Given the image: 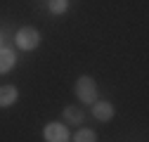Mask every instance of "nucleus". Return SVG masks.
<instances>
[{
  "instance_id": "obj_1",
  "label": "nucleus",
  "mask_w": 149,
  "mask_h": 142,
  "mask_svg": "<svg viewBox=\"0 0 149 142\" xmlns=\"http://www.w3.org/2000/svg\"><path fill=\"white\" fill-rule=\"evenodd\" d=\"M73 88H76L73 93L78 95V100H81L83 104H92V102H97V93H100V90H97V81L92 78V76H81Z\"/></svg>"
},
{
  "instance_id": "obj_2",
  "label": "nucleus",
  "mask_w": 149,
  "mask_h": 142,
  "mask_svg": "<svg viewBox=\"0 0 149 142\" xmlns=\"http://www.w3.org/2000/svg\"><path fill=\"white\" fill-rule=\"evenodd\" d=\"M14 43H17V47H22V50H36L40 45V33H38V29H33V26H22L19 31H17V36H14Z\"/></svg>"
},
{
  "instance_id": "obj_3",
  "label": "nucleus",
  "mask_w": 149,
  "mask_h": 142,
  "mask_svg": "<svg viewBox=\"0 0 149 142\" xmlns=\"http://www.w3.org/2000/svg\"><path fill=\"white\" fill-rule=\"evenodd\" d=\"M43 137L45 142H69L71 140V133L66 128V123H59V121H52L43 128Z\"/></svg>"
},
{
  "instance_id": "obj_4",
  "label": "nucleus",
  "mask_w": 149,
  "mask_h": 142,
  "mask_svg": "<svg viewBox=\"0 0 149 142\" xmlns=\"http://www.w3.org/2000/svg\"><path fill=\"white\" fill-rule=\"evenodd\" d=\"M92 116H95L97 121L109 123L111 118L116 116V109H114V104H111V102H107V100H97V102H92Z\"/></svg>"
},
{
  "instance_id": "obj_5",
  "label": "nucleus",
  "mask_w": 149,
  "mask_h": 142,
  "mask_svg": "<svg viewBox=\"0 0 149 142\" xmlns=\"http://www.w3.org/2000/svg\"><path fill=\"white\" fill-rule=\"evenodd\" d=\"M17 100H19V90H17L14 85H0V106H12L17 104Z\"/></svg>"
},
{
  "instance_id": "obj_6",
  "label": "nucleus",
  "mask_w": 149,
  "mask_h": 142,
  "mask_svg": "<svg viewBox=\"0 0 149 142\" xmlns=\"http://www.w3.org/2000/svg\"><path fill=\"white\" fill-rule=\"evenodd\" d=\"M14 62H17V57H14V52L10 50V47H0V74H7V71L14 66Z\"/></svg>"
},
{
  "instance_id": "obj_7",
  "label": "nucleus",
  "mask_w": 149,
  "mask_h": 142,
  "mask_svg": "<svg viewBox=\"0 0 149 142\" xmlns=\"http://www.w3.org/2000/svg\"><path fill=\"white\" fill-rule=\"evenodd\" d=\"M83 118H85V114L78 109V106H66L64 109V121L66 123H71V126H78V123H83Z\"/></svg>"
},
{
  "instance_id": "obj_8",
  "label": "nucleus",
  "mask_w": 149,
  "mask_h": 142,
  "mask_svg": "<svg viewBox=\"0 0 149 142\" xmlns=\"http://www.w3.org/2000/svg\"><path fill=\"white\" fill-rule=\"evenodd\" d=\"M47 7H50V14L62 17V14H66V10H69V0H50Z\"/></svg>"
},
{
  "instance_id": "obj_9",
  "label": "nucleus",
  "mask_w": 149,
  "mask_h": 142,
  "mask_svg": "<svg viewBox=\"0 0 149 142\" xmlns=\"http://www.w3.org/2000/svg\"><path fill=\"white\" fill-rule=\"evenodd\" d=\"M73 142H97V135L90 128H81L76 135H73Z\"/></svg>"
},
{
  "instance_id": "obj_10",
  "label": "nucleus",
  "mask_w": 149,
  "mask_h": 142,
  "mask_svg": "<svg viewBox=\"0 0 149 142\" xmlns=\"http://www.w3.org/2000/svg\"><path fill=\"white\" fill-rule=\"evenodd\" d=\"M3 45H5V36L0 33V47H3Z\"/></svg>"
}]
</instances>
